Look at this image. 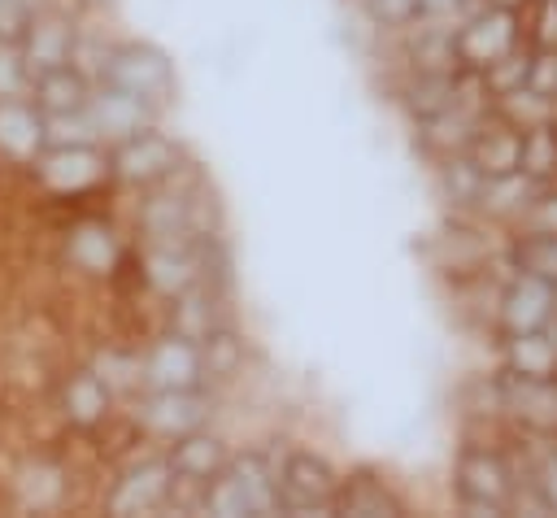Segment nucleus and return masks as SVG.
Returning <instances> with one entry per match:
<instances>
[{
  "instance_id": "f257e3e1",
  "label": "nucleus",
  "mask_w": 557,
  "mask_h": 518,
  "mask_svg": "<svg viewBox=\"0 0 557 518\" xmlns=\"http://www.w3.org/2000/svg\"><path fill=\"white\" fill-rule=\"evenodd\" d=\"M457 474H461V496H466L470 509H479V514H500V505H505V496H509V474H505V466H500L492 453H479V448L461 453Z\"/></svg>"
},
{
  "instance_id": "f03ea898",
  "label": "nucleus",
  "mask_w": 557,
  "mask_h": 518,
  "mask_svg": "<svg viewBox=\"0 0 557 518\" xmlns=\"http://www.w3.org/2000/svg\"><path fill=\"white\" fill-rule=\"evenodd\" d=\"M505 396H509V409L522 418V422H531L535 431H557V379L548 374V379H531V374H509V383H505Z\"/></svg>"
},
{
  "instance_id": "7ed1b4c3",
  "label": "nucleus",
  "mask_w": 557,
  "mask_h": 518,
  "mask_svg": "<svg viewBox=\"0 0 557 518\" xmlns=\"http://www.w3.org/2000/svg\"><path fill=\"white\" fill-rule=\"evenodd\" d=\"M109 78H113V87L144 100V96H161L170 87V65L148 48H126L109 61Z\"/></svg>"
},
{
  "instance_id": "20e7f679",
  "label": "nucleus",
  "mask_w": 557,
  "mask_h": 518,
  "mask_svg": "<svg viewBox=\"0 0 557 518\" xmlns=\"http://www.w3.org/2000/svg\"><path fill=\"white\" fill-rule=\"evenodd\" d=\"M553 309H557V287L548 279H535V274H522L505 296L509 331H535L553 318Z\"/></svg>"
},
{
  "instance_id": "39448f33",
  "label": "nucleus",
  "mask_w": 557,
  "mask_h": 518,
  "mask_svg": "<svg viewBox=\"0 0 557 518\" xmlns=\"http://www.w3.org/2000/svg\"><path fill=\"white\" fill-rule=\"evenodd\" d=\"M513 48V13L509 9H496L487 17H474L461 35V52L479 65H492L496 57H505Z\"/></svg>"
},
{
  "instance_id": "423d86ee",
  "label": "nucleus",
  "mask_w": 557,
  "mask_h": 518,
  "mask_svg": "<svg viewBox=\"0 0 557 518\" xmlns=\"http://www.w3.org/2000/svg\"><path fill=\"white\" fill-rule=\"evenodd\" d=\"M283 488L292 492L287 505H313V501L331 496L339 483H335V474L326 470V461H318L313 453H292L287 466H283Z\"/></svg>"
},
{
  "instance_id": "0eeeda50",
  "label": "nucleus",
  "mask_w": 557,
  "mask_h": 518,
  "mask_svg": "<svg viewBox=\"0 0 557 518\" xmlns=\"http://www.w3.org/2000/svg\"><path fill=\"white\" fill-rule=\"evenodd\" d=\"M35 104L44 113H78L87 104V87L78 78V70L70 65H52L35 74Z\"/></svg>"
},
{
  "instance_id": "6e6552de",
  "label": "nucleus",
  "mask_w": 557,
  "mask_h": 518,
  "mask_svg": "<svg viewBox=\"0 0 557 518\" xmlns=\"http://www.w3.org/2000/svg\"><path fill=\"white\" fill-rule=\"evenodd\" d=\"M39 144H44V118L17 96L0 100V148L13 157H30Z\"/></svg>"
},
{
  "instance_id": "1a4fd4ad",
  "label": "nucleus",
  "mask_w": 557,
  "mask_h": 518,
  "mask_svg": "<svg viewBox=\"0 0 557 518\" xmlns=\"http://www.w3.org/2000/svg\"><path fill=\"white\" fill-rule=\"evenodd\" d=\"M509 366L518 374H531V379L557 374V340L544 335L540 326L535 331H513V340H509Z\"/></svg>"
},
{
  "instance_id": "9d476101",
  "label": "nucleus",
  "mask_w": 557,
  "mask_h": 518,
  "mask_svg": "<svg viewBox=\"0 0 557 518\" xmlns=\"http://www.w3.org/2000/svg\"><path fill=\"white\" fill-rule=\"evenodd\" d=\"M474 165L483 170V178L522 170V135L518 131H487V135H479L474 139Z\"/></svg>"
},
{
  "instance_id": "9b49d317",
  "label": "nucleus",
  "mask_w": 557,
  "mask_h": 518,
  "mask_svg": "<svg viewBox=\"0 0 557 518\" xmlns=\"http://www.w3.org/2000/svg\"><path fill=\"white\" fill-rule=\"evenodd\" d=\"M148 422L161 431H191L205 422V400H196L183 387H165L152 405H148Z\"/></svg>"
},
{
  "instance_id": "f8f14e48",
  "label": "nucleus",
  "mask_w": 557,
  "mask_h": 518,
  "mask_svg": "<svg viewBox=\"0 0 557 518\" xmlns=\"http://www.w3.org/2000/svg\"><path fill=\"white\" fill-rule=\"evenodd\" d=\"M22 57H26V65L35 74L52 70V65H65V57H70V26H61V22H30Z\"/></svg>"
},
{
  "instance_id": "ddd939ff",
  "label": "nucleus",
  "mask_w": 557,
  "mask_h": 518,
  "mask_svg": "<svg viewBox=\"0 0 557 518\" xmlns=\"http://www.w3.org/2000/svg\"><path fill=\"white\" fill-rule=\"evenodd\" d=\"M165 165H174V148H170L161 135L135 131V139L122 148V174H126V178H152V174H161Z\"/></svg>"
},
{
  "instance_id": "4468645a",
  "label": "nucleus",
  "mask_w": 557,
  "mask_h": 518,
  "mask_svg": "<svg viewBox=\"0 0 557 518\" xmlns=\"http://www.w3.org/2000/svg\"><path fill=\"white\" fill-rule=\"evenodd\" d=\"M96 174H100V161H96L83 144L57 148V152L44 161V183H52V187H83V183H91Z\"/></svg>"
},
{
  "instance_id": "2eb2a0df",
  "label": "nucleus",
  "mask_w": 557,
  "mask_h": 518,
  "mask_svg": "<svg viewBox=\"0 0 557 518\" xmlns=\"http://www.w3.org/2000/svg\"><path fill=\"white\" fill-rule=\"evenodd\" d=\"M139 96H131V91H113V96H100L96 104H91V126L96 131H109V135H135L139 131Z\"/></svg>"
},
{
  "instance_id": "dca6fc26",
  "label": "nucleus",
  "mask_w": 557,
  "mask_h": 518,
  "mask_svg": "<svg viewBox=\"0 0 557 518\" xmlns=\"http://www.w3.org/2000/svg\"><path fill=\"white\" fill-rule=\"evenodd\" d=\"M148 374L161 383V387H187L196 379V353L183 344V340H165L152 361H148Z\"/></svg>"
},
{
  "instance_id": "f3484780",
  "label": "nucleus",
  "mask_w": 557,
  "mask_h": 518,
  "mask_svg": "<svg viewBox=\"0 0 557 518\" xmlns=\"http://www.w3.org/2000/svg\"><path fill=\"white\" fill-rule=\"evenodd\" d=\"M522 170L531 178H544V174L557 170V131L548 122L527 126V135H522Z\"/></svg>"
},
{
  "instance_id": "a211bd4d",
  "label": "nucleus",
  "mask_w": 557,
  "mask_h": 518,
  "mask_svg": "<svg viewBox=\"0 0 557 518\" xmlns=\"http://www.w3.org/2000/svg\"><path fill=\"white\" fill-rule=\"evenodd\" d=\"M518 266H522V274L548 279V283L557 287V235L535 231L531 239H522V248H518Z\"/></svg>"
},
{
  "instance_id": "6ab92c4d",
  "label": "nucleus",
  "mask_w": 557,
  "mask_h": 518,
  "mask_svg": "<svg viewBox=\"0 0 557 518\" xmlns=\"http://www.w3.org/2000/svg\"><path fill=\"white\" fill-rule=\"evenodd\" d=\"M339 509H348V514H400V505H396L383 488H374V483H366V479H352V483L339 492Z\"/></svg>"
},
{
  "instance_id": "aec40b11",
  "label": "nucleus",
  "mask_w": 557,
  "mask_h": 518,
  "mask_svg": "<svg viewBox=\"0 0 557 518\" xmlns=\"http://www.w3.org/2000/svg\"><path fill=\"white\" fill-rule=\"evenodd\" d=\"M65 405H70V418L91 422V418L104 409V383H100L96 374H78V379H70V387H65Z\"/></svg>"
},
{
  "instance_id": "412c9836",
  "label": "nucleus",
  "mask_w": 557,
  "mask_h": 518,
  "mask_svg": "<svg viewBox=\"0 0 557 518\" xmlns=\"http://www.w3.org/2000/svg\"><path fill=\"white\" fill-rule=\"evenodd\" d=\"M170 483H165V474L157 470V466H148V470H139V474H131L126 483H122V492L113 496V509H135V505H152L161 492H165Z\"/></svg>"
},
{
  "instance_id": "4be33fe9",
  "label": "nucleus",
  "mask_w": 557,
  "mask_h": 518,
  "mask_svg": "<svg viewBox=\"0 0 557 518\" xmlns=\"http://www.w3.org/2000/svg\"><path fill=\"white\" fill-rule=\"evenodd\" d=\"M218 461H222V448L213 440H187L178 448V457H174V470H187V474H200L205 479Z\"/></svg>"
},
{
  "instance_id": "5701e85b",
  "label": "nucleus",
  "mask_w": 557,
  "mask_h": 518,
  "mask_svg": "<svg viewBox=\"0 0 557 518\" xmlns=\"http://www.w3.org/2000/svg\"><path fill=\"white\" fill-rule=\"evenodd\" d=\"M205 505H209L213 514H248V509H252L239 479H218V483L205 492Z\"/></svg>"
},
{
  "instance_id": "b1692460",
  "label": "nucleus",
  "mask_w": 557,
  "mask_h": 518,
  "mask_svg": "<svg viewBox=\"0 0 557 518\" xmlns=\"http://www.w3.org/2000/svg\"><path fill=\"white\" fill-rule=\"evenodd\" d=\"M527 65H531V57H513V52H505V57H496V61L487 65V83L505 96V91H513V87L527 83Z\"/></svg>"
},
{
  "instance_id": "393cba45",
  "label": "nucleus",
  "mask_w": 557,
  "mask_h": 518,
  "mask_svg": "<svg viewBox=\"0 0 557 518\" xmlns=\"http://www.w3.org/2000/svg\"><path fill=\"white\" fill-rule=\"evenodd\" d=\"M26 74H30L26 57H22L17 48H4V44H0V100L17 96V91L26 87Z\"/></svg>"
},
{
  "instance_id": "a878e982",
  "label": "nucleus",
  "mask_w": 557,
  "mask_h": 518,
  "mask_svg": "<svg viewBox=\"0 0 557 518\" xmlns=\"http://www.w3.org/2000/svg\"><path fill=\"white\" fill-rule=\"evenodd\" d=\"M70 257L83 261L87 270H104V261H109V244H104L100 231H78L74 244H70Z\"/></svg>"
},
{
  "instance_id": "bb28decb",
  "label": "nucleus",
  "mask_w": 557,
  "mask_h": 518,
  "mask_svg": "<svg viewBox=\"0 0 557 518\" xmlns=\"http://www.w3.org/2000/svg\"><path fill=\"white\" fill-rule=\"evenodd\" d=\"M527 87H535V91H544V96L557 100V52L531 57V65H527Z\"/></svg>"
},
{
  "instance_id": "cd10ccee",
  "label": "nucleus",
  "mask_w": 557,
  "mask_h": 518,
  "mask_svg": "<svg viewBox=\"0 0 557 518\" xmlns=\"http://www.w3.org/2000/svg\"><path fill=\"white\" fill-rule=\"evenodd\" d=\"M235 357H239V344H235L231 335H209V344H205V361H209V370H231Z\"/></svg>"
},
{
  "instance_id": "c85d7f7f",
  "label": "nucleus",
  "mask_w": 557,
  "mask_h": 518,
  "mask_svg": "<svg viewBox=\"0 0 557 518\" xmlns=\"http://www.w3.org/2000/svg\"><path fill=\"white\" fill-rule=\"evenodd\" d=\"M531 231L557 235V196H535V205H531Z\"/></svg>"
},
{
  "instance_id": "c756f323",
  "label": "nucleus",
  "mask_w": 557,
  "mask_h": 518,
  "mask_svg": "<svg viewBox=\"0 0 557 518\" xmlns=\"http://www.w3.org/2000/svg\"><path fill=\"white\" fill-rule=\"evenodd\" d=\"M535 488L544 492V501H548V509H557V448L540 457V479H535Z\"/></svg>"
},
{
  "instance_id": "7c9ffc66",
  "label": "nucleus",
  "mask_w": 557,
  "mask_h": 518,
  "mask_svg": "<svg viewBox=\"0 0 557 518\" xmlns=\"http://www.w3.org/2000/svg\"><path fill=\"white\" fill-rule=\"evenodd\" d=\"M413 4H418V0H374V9H379L387 22H400V17H409V13H413Z\"/></svg>"
},
{
  "instance_id": "2f4dec72",
  "label": "nucleus",
  "mask_w": 557,
  "mask_h": 518,
  "mask_svg": "<svg viewBox=\"0 0 557 518\" xmlns=\"http://www.w3.org/2000/svg\"><path fill=\"white\" fill-rule=\"evenodd\" d=\"M500 4H509V0H500Z\"/></svg>"
}]
</instances>
